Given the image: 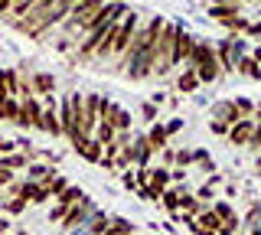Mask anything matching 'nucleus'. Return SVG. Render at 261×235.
<instances>
[{
	"label": "nucleus",
	"instance_id": "393cba45",
	"mask_svg": "<svg viewBox=\"0 0 261 235\" xmlns=\"http://www.w3.org/2000/svg\"><path fill=\"white\" fill-rule=\"evenodd\" d=\"M179 209H183V216H186V219H196L206 206H202V202L196 199V196H190V193H183V202H179Z\"/></svg>",
	"mask_w": 261,
	"mask_h": 235
},
{
	"label": "nucleus",
	"instance_id": "c03bdc74",
	"mask_svg": "<svg viewBox=\"0 0 261 235\" xmlns=\"http://www.w3.org/2000/svg\"><path fill=\"white\" fill-rule=\"evenodd\" d=\"M248 36H261V23H251V27H248Z\"/></svg>",
	"mask_w": 261,
	"mask_h": 235
},
{
	"label": "nucleus",
	"instance_id": "473e14b6",
	"mask_svg": "<svg viewBox=\"0 0 261 235\" xmlns=\"http://www.w3.org/2000/svg\"><path fill=\"white\" fill-rule=\"evenodd\" d=\"M141 118L157 124V118H160V115H157V105H153V101H144V105H141Z\"/></svg>",
	"mask_w": 261,
	"mask_h": 235
},
{
	"label": "nucleus",
	"instance_id": "37998d69",
	"mask_svg": "<svg viewBox=\"0 0 261 235\" xmlns=\"http://www.w3.org/2000/svg\"><path fill=\"white\" fill-rule=\"evenodd\" d=\"M10 7H13V0H0V17H7V13H10Z\"/></svg>",
	"mask_w": 261,
	"mask_h": 235
},
{
	"label": "nucleus",
	"instance_id": "2f4dec72",
	"mask_svg": "<svg viewBox=\"0 0 261 235\" xmlns=\"http://www.w3.org/2000/svg\"><path fill=\"white\" fill-rule=\"evenodd\" d=\"M232 101H235V108H239L242 118H251V115H255V105H251L248 98H232Z\"/></svg>",
	"mask_w": 261,
	"mask_h": 235
},
{
	"label": "nucleus",
	"instance_id": "ea45409f",
	"mask_svg": "<svg viewBox=\"0 0 261 235\" xmlns=\"http://www.w3.org/2000/svg\"><path fill=\"white\" fill-rule=\"evenodd\" d=\"M163 127H167V137H173V134L179 131V127H183V121H179V118H176V121H167Z\"/></svg>",
	"mask_w": 261,
	"mask_h": 235
},
{
	"label": "nucleus",
	"instance_id": "6e6552de",
	"mask_svg": "<svg viewBox=\"0 0 261 235\" xmlns=\"http://www.w3.org/2000/svg\"><path fill=\"white\" fill-rule=\"evenodd\" d=\"M196 39H199V36L186 33V30L179 27V33H176V66H179V62H186V66H190L193 49H196Z\"/></svg>",
	"mask_w": 261,
	"mask_h": 235
},
{
	"label": "nucleus",
	"instance_id": "a211bd4d",
	"mask_svg": "<svg viewBox=\"0 0 261 235\" xmlns=\"http://www.w3.org/2000/svg\"><path fill=\"white\" fill-rule=\"evenodd\" d=\"M147 144H150V150H153V153H160L163 147H167V127H163L160 121L150 127V131H147Z\"/></svg>",
	"mask_w": 261,
	"mask_h": 235
},
{
	"label": "nucleus",
	"instance_id": "f8f14e48",
	"mask_svg": "<svg viewBox=\"0 0 261 235\" xmlns=\"http://www.w3.org/2000/svg\"><path fill=\"white\" fill-rule=\"evenodd\" d=\"M196 75H199V82H209V85H212V82H216V79H219V75H222V66H219V59H216V53H212V56H209V59H206V62H202V66H199V69H196Z\"/></svg>",
	"mask_w": 261,
	"mask_h": 235
},
{
	"label": "nucleus",
	"instance_id": "c85d7f7f",
	"mask_svg": "<svg viewBox=\"0 0 261 235\" xmlns=\"http://www.w3.org/2000/svg\"><path fill=\"white\" fill-rule=\"evenodd\" d=\"M27 206H30V199H27V196H13V199H7V202H4V209H7V213H10V216L23 213V209H27Z\"/></svg>",
	"mask_w": 261,
	"mask_h": 235
},
{
	"label": "nucleus",
	"instance_id": "79ce46f5",
	"mask_svg": "<svg viewBox=\"0 0 261 235\" xmlns=\"http://www.w3.org/2000/svg\"><path fill=\"white\" fill-rule=\"evenodd\" d=\"M121 180H124V186H127V190H137V176H134V173H130V170H127V173H124V176H121Z\"/></svg>",
	"mask_w": 261,
	"mask_h": 235
},
{
	"label": "nucleus",
	"instance_id": "39448f33",
	"mask_svg": "<svg viewBox=\"0 0 261 235\" xmlns=\"http://www.w3.org/2000/svg\"><path fill=\"white\" fill-rule=\"evenodd\" d=\"M92 213H95V202L92 199H82V202H75V206L65 213V219H62V229L65 232H75V229H85V222L92 219Z\"/></svg>",
	"mask_w": 261,
	"mask_h": 235
},
{
	"label": "nucleus",
	"instance_id": "58836bf2",
	"mask_svg": "<svg viewBox=\"0 0 261 235\" xmlns=\"http://www.w3.org/2000/svg\"><path fill=\"white\" fill-rule=\"evenodd\" d=\"M209 131L219 134V137H228V124H222V121H209Z\"/></svg>",
	"mask_w": 261,
	"mask_h": 235
},
{
	"label": "nucleus",
	"instance_id": "9d476101",
	"mask_svg": "<svg viewBox=\"0 0 261 235\" xmlns=\"http://www.w3.org/2000/svg\"><path fill=\"white\" fill-rule=\"evenodd\" d=\"M30 85H33V95H36V98L39 95L46 98V95L56 92V75L53 72H36V75H30Z\"/></svg>",
	"mask_w": 261,
	"mask_h": 235
},
{
	"label": "nucleus",
	"instance_id": "f03ea898",
	"mask_svg": "<svg viewBox=\"0 0 261 235\" xmlns=\"http://www.w3.org/2000/svg\"><path fill=\"white\" fill-rule=\"evenodd\" d=\"M137 30H141V17H137L134 10H127L124 13V20L118 23V30H114V46H111V56L121 62V56L127 53V46H130V39L137 36Z\"/></svg>",
	"mask_w": 261,
	"mask_h": 235
},
{
	"label": "nucleus",
	"instance_id": "5701e85b",
	"mask_svg": "<svg viewBox=\"0 0 261 235\" xmlns=\"http://www.w3.org/2000/svg\"><path fill=\"white\" fill-rule=\"evenodd\" d=\"M0 121H20V98H4L0 101Z\"/></svg>",
	"mask_w": 261,
	"mask_h": 235
},
{
	"label": "nucleus",
	"instance_id": "09e8293b",
	"mask_svg": "<svg viewBox=\"0 0 261 235\" xmlns=\"http://www.w3.org/2000/svg\"><path fill=\"white\" fill-rule=\"evenodd\" d=\"M20 235H27V232H20Z\"/></svg>",
	"mask_w": 261,
	"mask_h": 235
},
{
	"label": "nucleus",
	"instance_id": "0eeeda50",
	"mask_svg": "<svg viewBox=\"0 0 261 235\" xmlns=\"http://www.w3.org/2000/svg\"><path fill=\"white\" fill-rule=\"evenodd\" d=\"M72 150H75L82 160H88V164H101V157H105V147L95 141V137H85V141L72 144Z\"/></svg>",
	"mask_w": 261,
	"mask_h": 235
},
{
	"label": "nucleus",
	"instance_id": "aec40b11",
	"mask_svg": "<svg viewBox=\"0 0 261 235\" xmlns=\"http://www.w3.org/2000/svg\"><path fill=\"white\" fill-rule=\"evenodd\" d=\"M235 72H239V75H245V79H255V82L261 79V66L255 62V56H242V59H239V69H235Z\"/></svg>",
	"mask_w": 261,
	"mask_h": 235
},
{
	"label": "nucleus",
	"instance_id": "9b49d317",
	"mask_svg": "<svg viewBox=\"0 0 261 235\" xmlns=\"http://www.w3.org/2000/svg\"><path fill=\"white\" fill-rule=\"evenodd\" d=\"M199 85H202V82H199V75H196V69H193V66H183V72L176 75V92H179V95H193Z\"/></svg>",
	"mask_w": 261,
	"mask_h": 235
},
{
	"label": "nucleus",
	"instance_id": "4be33fe9",
	"mask_svg": "<svg viewBox=\"0 0 261 235\" xmlns=\"http://www.w3.org/2000/svg\"><path fill=\"white\" fill-rule=\"evenodd\" d=\"M49 173H53V167H49L46 160H33V164L27 167V180H33V183H43Z\"/></svg>",
	"mask_w": 261,
	"mask_h": 235
},
{
	"label": "nucleus",
	"instance_id": "72a5a7b5",
	"mask_svg": "<svg viewBox=\"0 0 261 235\" xmlns=\"http://www.w3.org/2000/svg\"><path fill=\"white\" fill-rule=\"evenodd\" d=\"M225 27H228V30H232V33H248V27H251V23H248V20H245V17H242V13H239V17H235L232 23H225Z\"/></svg>",
	"mask_w": 261,
	"mask_h": 235
},
{
	"label": "nucleus",
	"instance_id": "f257e3e1",
	"mask_svg": "<svg viewBox=\"0 0 261 235\" xmlns=\"http://www.w3.org/2000/svg\"><path fill=\"white\" fill-rule=\"evenodd\" d=\"M176 33H179V23L167 20L160 36L153 39V75L157 79H167L176 69Z\"/></svg>",
	"mask_w": 261,
	"mask_h": 235
},
{
	"label": "nucleus",
	"instance_id": "c9c22d12",
	"mask_svg": "<svg viewBox=\"0 0 261 235\" xmlns=\"http://www.w3.org/2000/svg\"><path fill=\"white\" fill-rule=\"evenodd\" d=\"M248 147L261 153V121H255V131H251V141H248Z\"/></svg>",
	"mask_w": 261,
	"mask_h": 235
},
{
	"label": "nucleus",
	"instance_id": "b1692460",
	"mask_svg": "<svg viewBox=\"0 0 261 235\" xmlns=\"http://www.w3.org/2000/svg\"><path fill=\"white\" fill-rule=\"evenodd\" d=\"M33 160L27 157V153H4V157H0V167L4 170H20V167H30Z\"/></svg>",
	"mask_w": 261,
	"mask_h": 235
},
{
	"label": "nucleus",
	"instance_id": "7c9ffc66",
	"mask_svg": "<svg viewBox=\"0 0 261 235\" xmlns=\"http://www.w3.org/2000/svg\"><path fill=\"white\" fill-rule=\"evenodd\" d=\"M212 213H216L219 219H222V222H228V219H235V209L228 206V202H216V206H212Z\"/></svg>",
	"mask_w": 261,
	"mask_h": 235
},
{
	"label": "nucleus",
	"instance_id": "2eb2a0df",
	"mask_svg": "<svg viewBox=\"0 0 261 235\" xmlns=\"http://www.w3.org/2000/svg\"><path fill=\"white\" fill-rule=\"evenodd\" d=\"M59 121H62V134L72 141V134H75V115H72L69 95H65V98H62V105H59Z\"/></svg>",
	"mask_w": 261,
	"mask_h": 235
},
{
	"label": "nucleus",
	"instance_id": "7ed1b4c3",
	"mask_svg": "<svg viewBox=\"0 0 261 235\" xmlns=\"http://www.w3.org/2000/svg\"><path fill=\"white\" fill-rule=\"evenodd\" d=\"M242 56H245V43L235 39V36H228L216 46V59H219V66H222V72H235Z\"/></svg>",
	"mask_w": 261,
	"mask_h": 235
},
{
	"label": "nucleus",
	"instance_id": "49530a36",
	"mask_svg": "<svg viewBox=\"0 0 261 235\" xmlns=\"http://www.w3.org/2000/svg\"><path fill=\"white\" fill-rule=\"evenodd\" d=\"M255 118H258V121H261V105H255Z\"/></svg>",
	"mask_w": 261,
	"mask_h": 235
},
{
	"label": "nucleus",
	"instance_id": "20e7f679",
	"mask_svg": "<svg viewBox=\"0 0 261 235\" xmlns=\"http://www.w3.org/2000/svg\"><path fill=\"white\" fill-rule=\"evenodd\" d=\"M16 124H20L23 131H30V127L43 131V101H39L36 95H30V98L20 101V121H16Z\"/></svg>",
	"mask_w": 261,
	"mask_h": 235
},
{
	"label": "nucleus",
	"instance_id": "bb28decb",
	"mask_svg": "<svg viewBox=\"0 0 261 235\" xmlns=\"http://www.w3.org/2000/svg\"><path fill=\"white\" fill-rule=\"evenodd\" d=\"M43 186H46L49 193H53V196H59V193H62V190H65V186H69V183H65V176H59V173H56V170H53V173H49L46 180H43Z\"/></svg>",
	"mask_w": 261,
	"mask_h": 235
},
{
	"label": "nucleus",
	"instance_id": "4468645a",
	"mask_svg": "<svg viewBox=\"0 0 261 235\" xmlns=\"http://www.w3.org/2000/svg\"><path fill=\"white\" fill-rule=\"evenodd\" d=\"M85 199V193H82V186H65V190L59 193V196H56V206H62V209H72L75 206V202H82Z\"/></svg>",
	"mask_w": 261,
	"mask_h": 235
},
{
	"label": "nucleus",
	"instance_id": "a18cd8bd",
	"mask_svg": "<svg viewBox=\"0 0 261 235\" xmlns=\"http://www.w3.org/2000/svg\"><path fill=\"white\" fill-rule=\"evenodd\" d=\"M251 56H255V62H258V66H261V49H255V53H251Z\"/></svg>",
	"mask_w": 261,
	"mask_h": 235
},
{
	"label": "nucleus",
	"instance_id": "a19ab883",
	"mask_svg": "<svg viewBox=\"0 0 261 235\" xmlns=\"http://www.w3.org/2000/svg\"><path fill=\"white\" fill-rule=\"evenodd\" d=\"M13 183V170H4L0 167V186H10Z\"/></svg>",
	"mask_w": 261,
	"mask_h": 235
},
{
	"label": "nucleus",
	"instance_id": "c756f323",
	"mask_svg": "<svg viewBox=\"0 0 261 235\" xmlns=\"http://www.w3.org/2000/svg\"><path fill=\"white\" fill-rule=\"evenodd\" d=\"M193 196H196V199H199V202H202V206H209V202H212V199H216V190H212V183H206V186H199V190H196V193H193Z\"/></svg>",
	"mask_w": 261,
	"mask_h": 235
},
{
	"label": "nucleus",
	"instance_id": "423d86ee",
	"mask_svg": "<svg viewBox=\"0 0 261 235\" xmlns=\"http://www.w3.org/2000/svg\"><path fill=\"white\" fill-rule=\"evenodd\" d=\"M251 131H255V118H242L239 124L228 127V144H232V147H248Z\"/></svg>",
	"mask_w": 261,
	"mask_h": 235
},
{
	"label": "nucleus",
	"instance_id": "412c9836",
	"mask_svg": "<svg viewBox=\"0 0 261 235\" xmlns=\"http://www.w3.org/2000/svg\"><path fill=\"white\" fill-rule=\"evenodd\" d=\"M212 53H216V46H209L206 39H196V49H193V59H190V66H193V69H199V66L209 59Z\"/></svg>",
	"mask_w": 261,
	"mask_h": 235
},
{
	"label": "nucleus",
	"instance_id": "e433bc0d",
	"mask_svg": "<svg viewBox=\"0 0 261 235\" xmlns=\"http://www.w3.org/2000/svg\"><path fill=\"white\" fill-rule=\"evenodd\" d=\"M49 199H53V193H49L43 183H36V193H33V202L39 206V202H49Z\"/></svg>",
	"mask_w": 261,
	"mask_h": 235
},
{
	"label": "nucleus",
	"instance_id": "cd10ccee",
	"mask_svg": "<svg viewBox=\"0 0 261 235\" xmlns=\"http://www.w3.org/2000/svg\"><path fill=\"white\" fill-rule=\"evenodd\" d=\"M105 235H134V225L124 222L121 216H114V219H111V229L105 232Z\"/></svg>",
	"mask_w": 261,
	"mask_h": 235
},
{
	"label": "nucleus",
	"instance_id": "dca6fc26",
	"mask_svg": "<svg viewBox=\"0 0 261 235\" xmlns=\"http://www.w3.org/2000/svg\"><path fill=\"white\" fill-rule=\"evenodd\" d=\"M108 124L114 127V131H130V111L127 108H121V105H114L111 108V115H108Z\"/></svg>",
	"mask_w": 261,
	"mask_h": 235
},
{
	"label": "nucleus",
	"instance_id": "1a4fd4ad",
	"mask_svg": "<svg viewBox=\"0 0 261 235\" xmlns=\"http://www.w3.org/2000/svg\"><path fill=\"white\" fill-rule=\"evenodd\" d=\"M212 121H222V124H239L242 115H239V108H235V101H216L212 105Z\"/></svg>",
	"mask_w": 261,
	"mask_h": 235
},
{
	"label": "nucleus",
	"instance_id": "f704fd0d",
	"mask_svg": "<svg viewBox=\"0 0 261 235\" xmlns=\"http://www.w3.org/2000/svg\"><path fill=\"white\" fill-rule=\"evenodd\" d=\"M150 173H153V167H137V190H141V186H150Z\"/></svg>",
	"mask_w": 261,
	"mask_h": 235
},
{
	"label": "nucleus",
	"instance_id": "de8ad7c7",
	"mask_svg": "<svg viewBox=\"0 0 261 235\" xmlns=\"http://www.w3.org/2000/svg\"><path fill=\"white\" fill-rule=\"evenodd\" d=\"M239 4H258V0H239Z\"/></svg>",
	"mask_w": 261,
	"mask_h": 235
},
{
	"label": "nucleus",
	"instance_id": "6ab92c4d",
	"mask_svg": "<svg viewBox=\"0 0 261 235\" xmlns=\"http://www.w3.org/2000/svg\"><path fill=\"white\" fill-rule=\"evenodd\" d=\"M150 144H147V134L144 137H137V141H134V164L137 167H150Z\"/></svg>",
	"mask_w": 261,
	"mask_h": 235
},
{
	"label": "nucleus",
	"instance_id": "4c0bfd02",
	"mask_svg": "<svg viewBox=\"0 0 261 235\" xmlns=\"http://www.w3.org/2000/svg\"><path fill=\"white\" fill-rule=\"evenodd\" d=\"M190 164H193V150H176V170H183Z\"/></svg>",
	"mask_w": 261,
	"mask_h": 235
},
{
	"label": "nucleus",
	"instance_id": "ddd939ff",
	"mask_svg": "<svg viewBox=\"0 0 261 235\" xmlns=\"http://www.w3.org/2000/svg\"><path fill=\"white\" fill-rule=\"evenodd\" d=\"M209 17L225 27V23H232L235 17H239V7H232V4H209Z\"/></svg>",
	"mask_w": 261,
	"mask_h": 235
},
{
	"label": "nucleus",
	"instance_id": "f3484780",
	"mask_svg": "<svg viewBox=\"0 0 261 235\" xmlns=\"http://www.w3.org/2000/svg\"><path fill=\"white\" fill-rule=\"evenodd\" d=\"M108 229H111V219L105 216V213H98V209H95L92 219L85 222V232H88V235H105Z\"/></svg>",
	"mask_w": 261,
	"mask_h": 235
},
{
	"label": "nucleus",
	"instance_id": "a878e982",
	"mask_svg": "<svg viewBox=\"0 0 261 235\" xmlns=\"http://www.w3.org/2000/svg\"><path fill=\"white\" fill-rule=\"evenodd\" d=\"M114 134H118V131H114L108 121H98V127H95V141L101 144V147H108V144L114 141Z\"/></svg>",
	"mask_w": 261,
	"mask_h": 235
}]
</instances>
